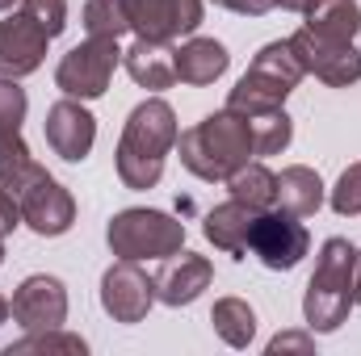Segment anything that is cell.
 Masks as SVG:
<instances>
[{
	"instance_id": "8",
	"label": "cell",
	"mask_w": 361,
	"mask_h": 356,
	"mask_svg": "<svg viewBox=\"0 0 361 356\" xmlns=\"http://www.w3.org/2000/svg\"><path fill=\"white\" fill-rule=\"evenodd\" d=\"M290 46H294L302 72H311L315 80H324L332 89H349L361 80V51L353 42H336V38L311 34L302 25L298 34H290Z\"/></svg>"
},
{
	"instance_id": "21",
	"label": "cell",
	"mask_w": 361,
	"mask_h": 356,
	"mask_svg": "<svg viewBox=\"0 0 361 356\" xmlns=\"http://www.w3.org/2000/svg\"><path fill=\"white\" fill-rule=\"evenodd\" d=\"M223 184H227V193H231L235 201H244V205H252V210H273V205H277V177H273L265 164H252V160H248L244 168H235Z\"/></svg>"
},
{
	"instance_id": "35",
	"label": "cell",
	"mask_w": 361,
	"mask_h": 356,
	"mask_svg": "<svg viewBox=\"0 0 361 356\" xmlns=\"http://www.w3.org/2000/svg\"><path fill=\"white\" fill-rule=\"evenodd\" d=\"M357 302H361V252H357Z\"/></svg>"
},
{
	"instance_id": "15",
	"label": "cell",
	"mask_w": 361,
	"mask_h": 356,
	"mask_svg": "<svg viewBox=\"0 0 361 356\" xmlns=\"http://www.w3.org/2000/svg\"><path fill=\"white\" fill-rule=\"evenodd\" d=\"M122 63L130 72L135 84L160 92L177 84V51L169 42H156V38H135L130 51H122Z\"/></svg>"
},
{
	"instance_id": "5",
	"label": "cell",
	"mask_w": 361,
	"mask_h": 356,
	"mask_svg": "<svg viewBox=\"0 0 361 356\" xmlns=\"http://www.w3.org/2000/svg\"><path fill=\"white\" fill-rule=\"evenodd\" d=\"M105 243L118 260H169L185 248V222L164 210H122L109 218Z\"/></svg>"
},
{
	"instance_id": "17",
	"label": "cell",
	"mask_w": 361,
	"mask_h": 356,
	"mask_svg": "<svg viewBox=\"0 0 361 356\" xmlns=\"http://www.w3.org/2000/svg\"><path fill=\"white\" fill-rule=\"evenodd\" d=\"M227 63H231V55H227L223 42H214V38H189L177 51V80L180 84H193V89H206V84H214L227 72Z\"/></svg>"
},
{
	"instance_id": "13",
	"label": "cell",
	"mask_w": 361,
	"mask_h": 356,
	"mask_svg": "<svg viewBox=\"0 0 361 356\" xmlns=\"http://www.w3.org/2000/svg\"><path fill=\"white\" fill-rule=\"evenodd\" d=\"M47 42H51V34L38 21H30L25 13L4 17L0 21V76L21 80V76L38 72L47 59Z\"/></svg>"
},
{
	"instance_id": "34",
	"label": "cell",
	"mask_w": 361,
	"mask_h": 356,
	"mask_svg": "<svg viewBox=\"0 0 361 356\" xmlns=\"http://www.w3.org/2000/svg\"><path fill=\"white\" fill-rule=\"evenodd\" d=\"M8 314H13V306H8V298H0V323H8Z\"/></svg>"
},
{
	"instance_id": "33",
	"label": "cell",
	"mask_w": 361,
	"mask_h": 356,
	"mask_svg": "<svg viewBox=\"0 0 361 356\" xmlns=\"http://www.w3.org/2000/svg\"><path fill=\"white\" fill-rule=\"evenodd\" d=\"M273 4H281V8H290V13H307V8H311V0H273Z\"/></svg>"
},
{
	"instance_id": "24",
	"label": "cell",
	"mask_w": 361,
	"mask_h": 356,
	"mask_svg": "<svg viewBox=\"0 0 361 356\" xmlns=\"http://www.w3.org/2000/svg\"><path fill=\"white\" fill-rule=\"evenodd\" d=\"M85 340L80 336H68V331H59V327H42V331H30L25 340H17V344H8L4 356H21V352H80L85 356Z\"/></svg>"
},
{
	"instance_id": "32",
	"label": "cell",
	"mask_w": 361,
	"mask_h": 356,
	"mask_svg": "<svg viewBox=\"0 0 361 356\" xmlns=\"http://www.w3.org/2000/svg\"><path fill=\"white\" fill-rule=\"evenodd\" d=\"M214 4L240 13V17H265V13L273 8V0H214Z\"/></svg>"
},
{
	"instance_id": "25",
	"label": "cell",
	"mask_w": 361,
	"mask_h": 356,
	"mask_svg": "<svg viewBox=\"0 0 361 356\" xmlns=\"http://www.w3.org/2000/svg\"><path fill=\"white\" fill-rule=\"evenodd\" d=\"M85 30H89V38H122L130 25H126L118 0H85Z\"/></svg>"
},
{
	"instance_id": "20",
	"label": "cell",
	"mask_w": 361,
	"mask_h": 356,
	"mask_svg": "<svg viewBox=\"0 0 361 356\" xmlns=\"http://www.w3.org/2000/svg\"><path fill=\"white\" fill-rule=\"evenodd\" d=\"M210 323H214V331L227 348H248L252 336H257V310L244 298H219L214 310H210Z\"/></svg>"
},
{
	"instance_id": "10",
	"label": "cell",
	"mask_w": 361,
	"mask_h": 356,
	"mask_svg": "<svg viewBox=\"0 0 361 356\" xmlns=\"http://www.w3.org/2000/svg\"><path fill=\"white\" fill-rule=\"evenodd\" d=\"M126 25L139 38L173 42L202 25V0H118Z\"/></svg>"
},
{
	"instance_id": "18",
	"label": "cell",
	"mask_w": 361,
	"mask_h": 356,
	"mask_svg": "<svg viewBox=\"0 0 361 356\" xmlns=\"http://www.w3.org/2000/svg\"><path fill=\"white\" fill-rule=\"evenodd\" d=\"M319 205H324V180L315 168H307V164L281 168V177H277V210L281 214L311 218Z\"/></svg>"
},
{
	"instance_id": "28",
	"label": "cell",
	"mask_w": 361,
	"mask_h": 356,
	"mask_svg": "<svg viewBox=\"0 0 361 356\" xmlns=\"http://www.w3.org/2000/svg\"><path fill=\"white\" fill-rule=\"evenodd\" d=\"M25 89H17V80L0 76V130H21L25 122Z\"/></svg>"
},
{
	"instance_id": "1",
	"label": "cell",
	"mask_w": 361,
	"mask_h": 356,
	"mask_svg": "<svg viewBox=\"0 0 361 356\" xmlns=\"http://www.w3.org/2000/svg\"><path fill=\"white\" fill-rule=\"evenodd\" d=\"M177 113L169 101L147 96L130 109L118 139V180L126 189H156L164 177V160L177 147Z\"/></svg>"
},
{
	"instance_id": "29",
	"label": "cell",
	"mask_w": 361,
	"mask_h": 356,
	"mask_svg": "<svg viewBox=\"0 0 361 356\" xmlns=\"http://www.w3.org/2000/svg\"><path fill=\"white\" fill-rule=\"evenodd\" d=\"M30 147L21 139V130H0V168H17V164H30Z\"/></svg>"
},
{
	"instance_id": "2",
	"label": "cell",
	"mask_w": 361,
	"mask_h": 356,
	"mask_svg": "<svg viewBox=\"0 0 361 356\" xmlns=\"http://www.w3.org/2000/svg\"><path fill=\"white\" fill-rule=\"evenodd\" d=\"M180 164L197 180H227L235 168H244L257 151H252V130L235 109H219L206 113L197 126H189L185 134H177Z\"/></svg>"
},
{
	"instance_id": "4",
	"label": "cell",
	"mask_w": 361,
	"mask_h": 356,
	"mask_svg": "<svg viewBox=\"0 0 361 356\" xmlns=\"http://www.w3.org/2000/svg\"><path fill=\"white\" fill-rule=\"evenodd\" d=\"M0 189H8L21 205V222L42 235V239H55V235H68L72 222H76V201L72 193L51 177L42 164H17V168H0Z\"/></svg>"
},
{
	"instance_id": "22",
	"label": "cell",
	"mask_w": 361,
	"mask_h": 356,
	"mask_svg": "<svg viewBox=\"0 0 361 356\" xmlns=\"http://www.w3.org/2000/svg\"><path fill=\"white\" fill-rule=\"evenodd\" d=\"M240 117H244L248 130H252V151H257V155H277V151H286L290 139H294V122H290V113H286L281 105L257 109V113H240Z\"/></svg>"
},
{
	"instance_id": "27",
	"label": "cell",
	"mask_w": 361,
	"mask_h": 356,
	"mask_svg": "<svg viewBox=\"0 0 361 356\" xmlns=\"http://www.w3.org/2000/svg\"><path fill=\"white\" fill-rule=\"evenodd\" d=\"M21 13L30 21H38L51 38H59L68 25V0H21Z\"/></svg>"
},
{
	"instance_id": "12",
	"label": "cell",
	"mask_w": 361,
	"mask_h": 356,
	"mask_svg": "<svg viewBox=\"0 0 361 356\" xmlns=\"http://www.w3.org/2000/svg\"><path fill=\"white\" fill-rule=\"evenodd\" d=\"M13 319L25 327V331H42V327H63L68 319V289L59 276H25L13 293Z\"/></svg>"
},
{
	"instance_id": "30",
	"label": "cell",
	"mask_w": 361,
	"mask_h": 356,
	"mask_svg": "<svg viewBox=\"0 0 361 356\" xmlns=\"http://www.w3.org/2000/svg\"><path fill=\"white\" fill-rule=\"evenodd\" d=\"M315 344H311V336H302V331H281V336H273L269 340V356L277 352H311Z\"/></svg>"
},
{
	"instance_id": "26",
	"label": "cell",
	"mask_w": 361,
	"mask_h": 356,
	"mask_svg": "<svg viewBox=\"0 0 361 356\" xmlns=\"http://www.w3.org/2000/svg\"><path fill=\"white\" fill-rule=\"evenodd\" d=\"M332 210L341 218H357L361 214V164H349L341 172L336 189H332Z\"/></svg>"
},
{
	"instance_id": "16",
	"label": "cell",
	"mask_w": 361,
	"mask_h": 356,
	"mask_svg": "<svg viewBox=\"0 0 361 356\" xmlns=\"http://www.w3.org/2000/svg\"><path fill=\"white\" fill-rule=\"evenodd\" d=\"M257 214L261 210H252V205H244V201H223V205H214L210 214H206V239L219 248V252H227V256H235V260H244V252H248V235H252V222H257Z\"/></svg>"
},
{
	"instance_id": "6",
	"label": "cell",
	"mask_w": 361,
	"mask_h": 356,
	"mask_svg": "<svg viewBox=\"0 0 361 356\" xmlns=\"http://www.w3.org/2000/svg\"><path fill=\"white\" fill-rule=\"evenodd\" d=\"M122 63V51H118V38H85L80 46H72L59 68H55V84L76 96V101H97L109 92L114 80V68Z\"/></svg>"
},
{
	"instance_id": "36",
	"label": "cell",
	"mask_w": 361,
	"mask_h": 356,
	"mask_svg": "<svg viewBox=\"0 0 361 356\" xmlns=\"http://www.w3.org/2000/svg\"><path fill=\"white\" fill-rule=\"evenodd\" d=\"M13 4H17V0H0V13H8V8H13Z\"/></svg>"
},
{
	"instance_id": "9",
	"label": "cell",
	"mask_w": 361,
	"mask_h": 356,
	"mask_svg": "<svg viewBox=\"0 0 361 356\" xmlns=\"http://www.w3.org/2000/svg\"><path fill=\"white\" fill-rule=\"evenodd\" d=\"M156 302V276H147L139 260H118L101 276V306L114 323H143Z\"/></svg>"
},
{
	"instance_id": "14",
	"label": "cell",
	"mask_w": 361,
	"mask_h": 356,
	"mask_svg": "<svg viewBox=\"0 0 361 356\" xmlns=\"http://www.w3.org/2000/svg\"><path fill=\"white\" fill-rule=\"evenodd\" d=\"M214 281V265L197 252H173L164 268L156 272V298L164 306H189L202 298V289H210Z\"/></svg>"
},
{
	"instance_id": "3",
	"label": "cell",
	"mask_w": 361,
	"mask_h": 356,
	"mask_svg": "<svg viewBox=\"0 0 361 356\" xmlns=\"http://www.w3.org/2000/svg\"><path fill=\"white\" fill-rule=\"evenodd\" d=\"M357 306V248L349 239H328L302 293V314L311 331H336Z\"/></svg>"
},
{
	"instance_id": "11",
	"label": "cell",
	"mask_w": 361,
	"mask_h": 356,
	"mask_svg": "<svg viewBox=\"0 0 361 356\" xmlns=\"http://www.w3.org/2000/svg\"><path fill=\"white\" fill-rule=\"evenodd\" d=\"M42 130H47V143H51V151L59 155V160H68V164H80V160H89L92 143H97V117H92L89 109L76 101V96H63V101H55L51 109H47V122H42Z\"/></svg>"
},
{
	"instance_id": "19",
	"label": "cell",
	"mask_w": 361,
	"mask_h": 356,
	"mask_svg": "<svg viewBox=\"0 0 361 356\" xmlns=\"http://www.w3.org/2000/svg\"><path fill=\"white\" fill-rule=\"evenodd\" d=\"M311 34L336 38V42H353L361 30V4L357 0H311V8L302 13Z\"/></svg>"
},
{
	"instance_id": "23",
	"label": "cell",
	"mask_w": 361,
	"mask_h": 356,
	"mask_svg": "<svg viewBox=\"0 0 361 356\" xmlns=\"http://www.w3.org/2000/svg\"><path fill=\"white\" fill-rule=\"evenodd\" d=\"M248 72L265 76L269 84H277V89H286V92H294L298 89V80L307 76L302 63H298V55H294V46H290V38H286V42H269V46H261L257 59L248 63Z\"/></svg>"
},
{
	"instance_id": "7",
	"label": "cell",
	"mask_w": 361,
	"mask_h": 356,
	"mask_svg": "<svg viewBox=\"0 0 361 356\" xmlns=\"http://www.w3.org/2000/svg\"><path fill=\"white\" fill-rule=\"evenodd\" d=\"M311 248V235L307 227L294 218V214H281V210H261L257 222H252V235H248V252L273 272H290L307 256Z\"/></svg>"
},
{
	"instance_id": "31",
	"label": "cell",
	"mask_w": 361,
	"mask_h": 356,
	"mask_svg": "<svg viewBox=\"0 0 361 356\" xmlns=\"http://www.w3.org/2000/svg\"><path fill=\"white\" fill-rule=\"evenodd\" d=\"M17 227H21V205H17V197L8 189H0V239L13 235Z\"/></svg>"
}]
</instances>
